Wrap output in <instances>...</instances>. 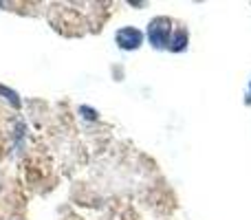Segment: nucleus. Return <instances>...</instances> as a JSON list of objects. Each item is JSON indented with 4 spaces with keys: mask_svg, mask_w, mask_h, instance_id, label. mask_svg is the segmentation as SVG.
Instances as JSON below:
<instances>
[{
    "mask_svg": "<svg viewBox=\"0 0 251 220\" xmlns=\"http://www.w3.org/2000/svg\"><path fill=\"white\" fill-rule=\"evenodd\" d=\"M148 35H150V42L154 44L156 49H163V47H168L170 22L165 20V18H156V20L150 24V31H148Z\"/></svg>",
    "mask_w": 251,
    "mask_h": 220,
    "instance_id": "nucleus-1",
    "label": "nucleus"
},
{
    "mask_svg": "<svg viewBox=\"0 0 251 220\" xmlns=\"http://www.w3.org/2000/svg\"><path fill=\"white\" fill-rule=\"evenodd\" d=\"M141 40H143V35L139 33L137 29H132V26H128V29H122L117 33V44L122 49H139Z\"/></svg>",
    "mask_w": 251,
    "mask_h": 220,
    "instance_id": "nucleus-2",
    "label": "nucleus"
},
{
    "mask_svg": "<svg viewBox=\"0 0 251 220\" xmlns=\"http://www.w3.org/2000/svg\"><path fill=\"white\" fill-rule=\"evenodd\" d=\"M185 44H187V33L185 31H178V33L174 35V40H172V51H183Z\"/></svg>",
    "mask_w": 251,
    "mask_h": 220,
    "instance_id": "nucleus-3",
    "label": "nucleus"
}]
</instances>
